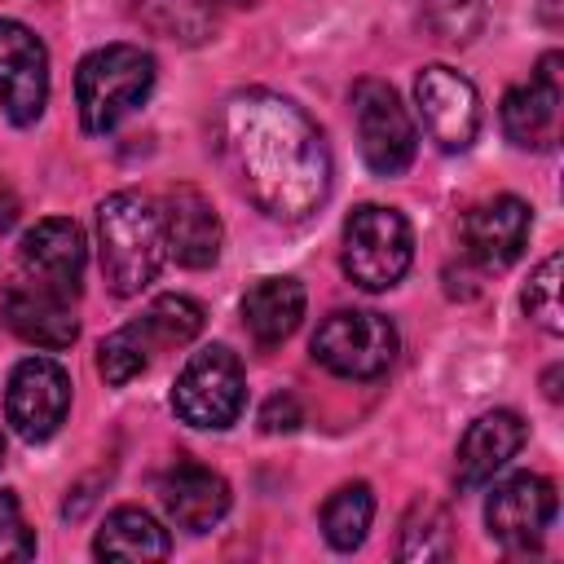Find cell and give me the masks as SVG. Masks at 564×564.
I'll list each match as a JSON object with an SVG mask.
<instances>
[{
    "label": "cell",
    "mask_w": 564,
    "mask_h": 564,
    "mask_svg": "<svg viewBox=\"0 0 564 564\" xmlns=\"http://www.w3.org/2000/svg\"><path fill=\"white\" fill-rule=\"evenodd\" d=\"M225 154L242 194L282 225L308 220L330 194V154L317 123L282 93L247 88L225 101Z\"/></svg>",
    "instance_id": "cell-1"
},
{
    "label": "cell",
    "mask_w": 564,
    "mask_h": 564,
    "mask_svg": "<svg viewBox=\"0 0 564 564\" xmlns=\"http://www.w3.org/2000/svg\"><path fill=\"white\" fill-rule=\"evenodd\" d=\"M97 251L101 278L115 295H137L154 282L167 260L163 207L137 189H119L97 207Z\"/></svg>",
    "instance_id": "cell-2"
},
{
    "label": "cell",
    "mask_w": 564,
    "mask_h": 564,
    "mask_svg": "<svg viewBox=\"0 0 564 564\" xmlns=\"http://www.w3.org/2000/svg\"><path fill=\"white\" fill-rule=\"evenodd\" d=\"M154 88V57L137 44H106L93 48L75 70V106L84 132L119 128Z\"/></svg>",
    "instance_id": "cell-3"
},
{
    "label": "cell",
    "mask_w": 564,
    "mask_h": 564,
    "mask_svg": "<svg viewBox=\"0 0 564 564\" xmlns=\"http://www.w3.org/2000/svg\"><path fill=\"white\" fill-rule=\"evenodd\" d=\"M414 256L410 220L392 207L366 203L344 220V273L361 291H388L405 278Z\"/></svg>",
    "instance_id": "cell-4"
},
{
    "label": "cell",
    "mask_w": 564,
    "mask_h": 564,
    "mask_svg": "<svg viewBox=\"0 0 564 564\" xmlns=\"http://www.w3.org/2000/svg\"><path fill=\"white\" fill-rule=\"evenodd\" d=\"M397 357V330L375 308H335L313 330V361L339 379H379Z\"/></svg>",
    "instance_id": "cell-5"
},
{
    "label": "cell",
    "mask_w": 564,
    "mask_h": 564,
    "mask_svg": "<svg viewBox=\"0 0 564 564\" xmlns=\"http://www.w3.org/2000/svg\"><path fill=\"white\" fill-rule=\"evenodd\" d=\"M172 410L181 423L220 432L242 414V366L225 344L198 348L172 388Z\"/></svg>",
    "instance_id": "cell-6"
},
{
    "label": "cell",
    "mask_w": 564,
    "mask_h": 564,
    "mask_svg": "<svg viewBox=\"0 0 564 564\" xmlns=\"http://www.w3.org/2000/svg\"><path fill=\"white\" fill-rule=\"evenodd\" d=\"M352 119H357V141L361 159L375 176H401L414 163V123L401 97L383 79H361L352 88Z\"/></svg>",
    "instance_id": "cell-7"
},
{
    "label": "cell",
    "mask_w": 564,
    "mask_h": 564,
    "mask_svg": "<svg viewBox=\"0 0 564 564\" xmlns=\"http://www.w3.org/2000/svg\"><path fill=\"white\" fill-rule=\"evenodd\" d=\"M70 410V375L48 357H26L9 375L4 419L22 441H48Z\"/></svg>",
    "instance_id": "cell-8"
},
{
    "label": "cell",
    "mask_w": 564,
    "mask_h": 564,
    "mask_svg": "<svg viewBox=\"0 0 564 564\" xmlns=\"http://www.w3.org/2000/svg\"><path fill=\"white\" fill-rule=\"evenodd\" d=\"M414 101L423 115L427 137L441 150H467L480 132V97L476 84L449 66H423L414 79Z\"/></svg>",
    "instance_id": "cell-9"
},
{
    "label": "cell",
    "mask_w": 564,
    "mask_h": 564,
    "mask_svg": "<svg viewBox=\"0 0 564 564\" xmlns=\"http://www.w3.org/2000/svg\"><path fill=\"white\" fill-rule=\"evenodd\" d=\"M551 520H555V485L533 471H516V476L498 480L485 502L489 538L511 551L538 546L542 533L551 529Z\"/></svg>",
    "instance_id": "cell-10"
},
{
    "label": "cell",
    "mask_w": 564,
    "mask_h": 564,
    "mask_svg": "<svg viewBox=\"0 0 564 564\" xmlns=\"http://www.w3.org/2000/svg\"><path fill=\"white\" fill-rule=\"evenodd\" d=\"M48 101V48L35 31L13 18H0V106L4 115L26 128L44 115Z\"/></svg>",
    "instance_id": "cell-11"
},
{
    "label": "cell",
    "mask_w": 564,
    "mask_h": 564,
    "mask_svg": "<svg viewBox=\"0 0 564 564\" xmlns=\"http://www.w3.org/2000/svg\"><path fill=\"white\" fill-rule=\"evenodd\" d=\"M18 260L26 269L31 282L57 291V295H79V282H84V260H88V247H84V234L75 220L66 216H48V220H35L26 234H22V247H18Z\"/></svg>",
    "instance_id": "cell-12"
},
{
    "label": "cell",
    "mask_w": 564,
    "mask_h": 564,
    "mask_svg": "<svg viewBox=\"0 0 564 564\" xmlns=\"http://www.w3.org/2000/svg\"><path fill=\"white\" fill-rule=\"evenodd\" d=\"M560 53H546L538 75L502 97V132L520 150H551L560 137Z\"/></svg>",
    "instance_id": "cell-13"
},
{
    "label": "cell",
    "mask_w": 564,
    "mask_h": 564,
    "mask_svg": "<svg viewBox=\"0 0 564 564\" xmlns=\"http://www.w3.org/2000/svg\"><path fill=\"white\" fill-rule=\"evenodd\" d=\"M529 242V203L498 194L463 216V247L480 269H507Z\"/></svg>",
    "instance_id": "cell-14"
},
{
    "label": "cell",
    "mask_w": 564,
    "mask_h": 564,
    "mask_svg": "<svg viewBox=\"0 0 564 564\" xmlns=\"http://www.w3.org/2000/svg\"><path fill=\"white\" fill-rule=\"evenodd\" d=\"M0 317H4V326L18 339H26L35 348H48V352L75 344V335H79V322H75L66 295H57V291H48V286H40L31 278L26 282H13L4 291Z\"/></svg>",
    "instance_id": "cell-15"
},
{
    "label": "cell",
    "mask_w": 564,
    "mask_h": 564,
    "mask_svg": "<svg viewBox=\"0 0 564 564\" xmlns=\"http://www.w3.org/2000/svg\"><path fill=\"white\" fill-rule=\"evenodd\" d=\"M163 229H167V256L185 269H207L220 256V220L207 194L194 185H172L163 198Z\"/></svg>",
    "instance_id": "cell-16"
},
{
    "label": "cell",
    "mask_w": 564,
    "mask_h": 564,
    "mask_svg": "<svg viewBox=\"0 0 564 564\" xmlns=\"http://www.w3.org/2000/svg\"><path fill=\"white\" fill-rule=\"evenodd\" d=\"M159 502L176 529L207 533L229 511V485H225V476H216L203 463H176L159 480Z\"/></svg>",
    "instance_id": "cell-17"
},
{
    "label": "cell",
    "mask_w": 564,
    "mask_h": 564,
    "mask_svg": "<svg viewBox=\"0 0 564 564\" xmlns=\"http://www.w3.org/2000/svg\"><path fill=\"white\" fill-rule=\"evenodd\" d=\"M520 445H524V423H520V414H511V410H489V414H480V419L467 427L463 445H458V463H454L458 489H480V485H489V480L520 454Z\"/></svg>",
    "instance_id": "cell-18"
},
{
    "label": "cell",
    "mask_w": 564,
    "mask_h": 564,
    "mask_svg": "<svg viewBox=\"0 0 564 564\" xmlns=\"http://www.w3.org/2000/svg\"><path fill=\"white\" fill-rule=\"evenodd\" d=\"M304 317V286L295 278H260L242 295V326L260 348H278Z\"/></svg>",
    "instance_id": "cell-19"
},
{
    "label": "cell",
    "mask_w": 564,
    "mask_h": 564,
    "mask_svg": "<svg viewBox=\"0 0 564 564\" xmlns=\"http://www.w3.org/2000/svg\"><path fill=\"white\" fill-rule=\"evenodd\" d=\"M172 542L167 529H159V520L141 507H119L106 516V524L93 538V555L97 560H123V564H150V560H167Z\"/></svg>",
    "instance_id": "cell-20"
},
{
    "label": "cell",
    "mask_w": 564,
    "mask_h": 564,
    "mask_svg": "<svg viewBox=\"0 0 564 564\" xmlns=\"http://www.w3.org/2000/svg\"><path fill=\"white\" fill-rule=\"evenodd\" d=\"M145 352H159V348H176V344H189L198 330H203V304L189 300V295H159L137 322H128Z\"/></svg>",
    "instance_id": "cell-21"
},
{
    "label": "cell",
    "mask_w": 564,
    "mask_h": 564,
    "mask_svg": "<svg viewBox=\"0 0 564 564\" xmlns=\"http://www.w3.org/2000/svg\"><path fill=\"white\" fill-rule=\"evenodd\" d=\"M375 520V494L370 485L352 480V485H339L326 502H322V533L335 551H352L366 542V529Z\"/></svg>",
    "instance_id": "cell-22"
},
{
    "label": "cell",
    "mask_w": 564,
    "mask_h": 564,
    "mask_svg": "<svg viewBox=\"0 0 564 564\" xmlns=\"http://www.w3.org/2000/svg\"><path fill=\"white\" fill-rule=\"evenodd\" d=\"M401 560H449L454 555V533H449V516L441 502H414L405 524H401Z\"/></svg>",
    "instance_id": "cell-23"
},
{
    "label": "cell",
    "mask_w": 564,
    "mask_h": 564,
    "mask_svg": "<svg viewBox=\"0 0 564 564\" xmlns=\"http://www.w3.org/2000/svg\"><path fill=\"white\" fill-rule=\"evenodd\" d=\"M524 313H529V322H538L546 335H560V330H564V308H560V256H555V251L529 273Z\"/></svg>",
    "instance_id": "cell-24"
},
{
    "label": "cell",
    "mask_w": 564,
    "mask_h": 564,
    "mask_svg": "<svg viewBox=\"0 0 564 564\" xmlns=\"http://www.w3.org/2000/svg\"><path fill=\"white\" fill-rule=\"evenodd\" d=\"M423 22L436 40L467 44L485 26V0H423Z\"/></svg>",
    "instance_id": "cell-25"
},
{
    "label": "cell",
    "mask_w": 564,
    "mask_h": 564,
    "mask_svg": "<svg viewBox=\"0 0 564 564\" xmlns=\"http://www.w3.org/2000/svg\"><path fill=\"white\" fill-rule=\"evenodd\" d=\"M145 361H150V352H145L141 335H137L132 326H119L115 335H106V339L97 344V370H101V379L115 383V388H123L128 379H137V375L145 370Z\"/></svg>",
    "instance_id": "cell-26"
},
{
    "label": "cell",
    "mask_w": 564,
    "mask_h": 564,
    "mask_svg": "<svg viewBox=\"0 0 564 564\" xmlns=\"http://www.w3.org/2000/svg\"><path fill=\"white\" fill-rule=\"evenodd\" d=\"M35 555V538L22 520V507L9 489H0V560H31Z\"/></svg>",
    "instance_id": "cell-27"
},
{
    "label": "cell",
    "mask_w": 564,
    "mask_h": 564,
    "mask_svg": "<svg viewBox=\"0 0 564 564\" xmlns=\"http://www.w3.org/2000/svg\"><path fill=\"white\" fill-rule=\"evenodd\" d=\"M300 423H304V414H300L295 397H286V392L269 397L264 410H260V427H264V432H295Z\"/></svg>",
    "instance_id": "cell-28"
},
{
    "label": "cell",
    "mask_w": 564,
    "mask_h": 564,
    "mask_svg": "<svg viewBox=\"0 0 564 564\" xmlns=\"http://www.w3.org/2000/svg\"><path fill=\"white\" fill-rule=\"evenodd\" d=\"M13 220H18V198H13V189L0 185V234H9Z\"/></svg>",
    "instance_id": "cell-29"
},
{
    "label": "cell",
    "mask_w": 564,
    "mask_h": 564,
    "mask_svg": "<svg viewBox=\"0 0 564 564\" xmlns=\"http://www.w3.org/2000/svg\"><path fill=\"white\" fill-rule=\"evenodd\" d=\"M555 383H560V370L546 375V397H551V401H560V388H555Z\"/></svg>",
    "instance_id": "cell-30"
},
{
    "label": "cell",
    "mask_w": 564,
    "mask_h": 564,
    "mask_svg": "<svg viewBox=\"0 0 564 564\" xmlns=\"http://www.w3.org/2000/svg\"><path fill=\"white\" fill-rule=\"evenodd\" d=\"M0 458H4V436H0Z\"/></svg>",
    "instance_id": "cell-31"
}]
</instances>
